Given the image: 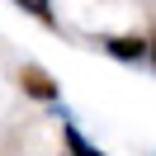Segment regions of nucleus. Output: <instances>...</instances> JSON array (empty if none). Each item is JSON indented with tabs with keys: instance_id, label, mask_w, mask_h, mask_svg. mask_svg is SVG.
Wrapping results in <instances>:
<instances>
[{
	"instance_id": "f257e3e1",
	"label": "nucleus",
	"mask_w": 156,
	"mask_h": 156,
	"mask_svg": "<svg viewBox=\"0 0 156 156\" xmlns=\"http://www.w3.org/2000/svg\"><path fill=\"white\" fill-rule=\"evenodd\" d=\"M19 85H24V95H33L38 104H57V80H52V71L48 66H38V62H24V71H19Z\"/></svg>"
},
{
	"instance_id": "7ed1b4c3",
	"label": "nucleus",
	"mask_w": 156,
	"mask_h": 156,
	"mask_svg": "<svg viewBox=\"0 0 156 156\" xmlns=\"http://www.w3.org/2000/svg\"><path fill=\"white\" fill-rule=\"evenodd\" d=\"M62 142H66V151H71V156H104L95 142H85V133H80L76 123H62Z\"/></svg>"
},
{
	"instance_id": "20e7f679",
	"label": "nucleus",
	"mask_w": 156,
	"mask_h": 156,
	"mask_svg": "<svg viewBox=\"0 0 156 156\" xmlns=\"http://www.w3.org/2000/svg\"><path fill=\"white\" fill-rule=\"evenodd\" d=\"M14 5H19V10H29L33 19H38V24H48V29L57 24V14H52V0H14Z\"/></svg>"
},
{
	"instance_id": "f03ea898",
	"label": "nucleus",
	"mask_w": 156,
	"mask_h": 156,
	"mask_svg": "<svg viewBox=\"0 0 156 156\" xmlns=\"http://www.w3.org/2000/svg\"><path fill=\"white\" fill-rule=\"evenodd\" d=\"M104 52L114 62H151V38H142V33H114V38H104Z\"/></svg>"
},
{
	"instance_id": "39448f33",
	"label": "nucleus",
	"mask_w": 156,
	"mask_h": 156,
	"mask_svg": "<svg viewBox=\"0 0 156 156\" xmlns=\"http://www.w3.org/2000/svg\"><path fill=\"white\" fill-rule=\"evenodd\" d=\"M151 66H156V38H151Z\"/></svg>"
}]
</instances>
